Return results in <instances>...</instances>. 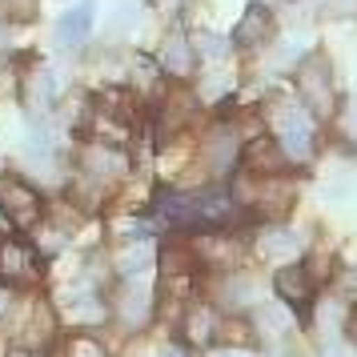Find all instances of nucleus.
<instances>
[{
    "label": "nucleus",
    "mask_w": 357,
    "mask_h": 357,
    "mask_svg": "<svg viewBox=\"0 0 357 357\" xmlns=\"http://www.w3.org/2000/svg\"><path fill=\"white\" fill-rule=\"evenodd\" d=\"M269 125H273V141L289 157V165L313 161V153H317V129H313V116L305 113L301 100H277L273 109H269Z\"/></svg>",
    "instance_id": "nucleus-1"
},
{
    "label": "nucleus",
    "mask_w": 357,
    "mask_h": 357,
    "mask_svg": "<svg viewBox=\"0 0 357 357\" xmlns=\"http://www.w3.org/2000/svg\"><path fill=\"white\" fill-rule=\"evenodd\" d=\"M297 100L305 105L313 121H329L337 109V93H333V68L321 56H305L297 65Z\"/></svg>",
    "instance_id": "nucleus-2"
},
{
    "label": "nucleus",
    "mask_w": 357,
    "mask_h": 357,
    "mask_svg": "<svg viewBox=\"0 0 357 357\" xmlns=\"http://www.w3.org/2000/svg\"><path fill=\"white\" fill-rule=\"evenodd\" d=\"M129 173V157L121 153V145H109V141H93V145L81 149V161H77V177L81 185L89 189H105V185H113L116 177H125Z\"/></svg>",
    "instance_id": "nucleus-3"
},
{
    "label": "nucleus",
    "mask_w": 357,
    "mask_h": 357,
    "mask_svg": "<svg viewBox=\"0 0 357 357\" xmlns=\"http://www.w3.org/2000/svg\"><path fill=\"white\" fill-rule=\"evenodd\" d=\"M0 213L13 229H36L45 221V197L24 177H0Z\"/></svg>",
    "instance_id": "nucleus-4"
},
{
    "label": "nucleus",
    "mask_w": 357,
    "mask_h": 357,
    "mask_svg": "<svg viewBox=\"0 0 357 357\" xmlns=\"http://www.w3.org/2000/svg\"><path fill=\"white\" fill-rule=\"evenodd\" d=\"M237 157H241V141H237V129H229V125L209 129V137L201 141V165L209 177H225L237 165Z\"/></svg>",
    "instance_id": "nucleus-5"
},
{
    "label": "nucleus",
    "mask_w": 357,
    "mask_h": 357,
    "mask_svg": "<svg viewBox=\"0 0 357 357\" xmlns=\"http://www.w3.org/2000/svg\"><path fill=\"white\" fill-rule=\"evenodd\" d=\"M40 265H36V249L24 245L20 237H0V281L4 285H29L36 281Z\"/></svg>",
    "instance_id": "nucleus-6"
},
{
    "label": "nucleus",
    "mask_w": 357,
    "mask_h": 357,
    "mask_svg": "<svg viewBox=\"0 0 357 357\" xmlns=\"http://www.w3.org/2000/svg\"><path fill=\"white\" fill-rule=\"evenodd\" d=\"M61 313H65L73 325H97V321L109 317V301L100 297L97 285L81 281V285L65 289V297H61Z\"/></svg>",
    "instance_id": "nucleus-7"
},
{
    "label": "nucleus",
    "mask_w": 357,
    "mask_h": 357,
    "mask_svg": "<svg viewBox=\"0 0 357 357\" xmlns=\"http://www.w3.org/2000/svg\"><path fill=\"white\" fill-rule=\"evenodd\" d=\"M201 105H197L193 93H165L161 109H157V137L161 141H173L177 132H185L197 121Z\"/></svg>",
    "instance_id": "nucleus-8"
},
{
    "label": "nucleus",
    "mask_w": 357,
    "mask_h": 357,
    "mask_svg": "<svg viewBox=\"0 0 357 357\" xmlns=\"http://www.w3.org/2000/svg\"><path fill=\"white\" fill-rule=\"evenodd\" d=\"M237 161H241V169L249 177H277V173L289 169V157L281 153V145H277L273 137H253V141L241 149Z\"/></svg>",
    "instance_id": "nucleus-9"
},
{
    "label": "nucleus",
    "mask_w": 357,
    "mask_h": 357,
    "mask_svg": "<svg viewBox=\"0 0 357 357\" xmlns=\"http://www.w3.org/2000/svg\"><path fill=\"white\" fill-rule=\"evenodd\" d=\"M93 24H97V0H77L56 20V45L61 49H81L93 36Z\"/></svg>",
    "instance_id": "nucleus-10"
},
{
    "label": "nucleus",
    "mask_w": 357,
    "mask_h": 357,
    "mask_svg": "<svg viewBox=\"0 0 357 357\" xmlns=\"http://www.w3.org/2000/svg\"><path fill=\"white\" fill-rule=\"evenodd\" d=\"M313 285H317V277L309 273L305 265H297V261H289V265H281L273 277V289L281 293V301L293 309H309V301H313Z\"/></svg>",
    "instance_id": "nucleus-11"
},
{
    "label": "nucleus",
    "mask_w": 357,
    "mask_h": 357,
    "mask_svg": "<svg viewBox=\"0 0 357 357\" xmlns=\"http://www.w3.org/2000/svg\"><path fill=\"white\" fill-rule=\"evenodd\" d=\"M273 13L265 8V4H249L237 20V29H233V45L237 49H261V45H269L273 40Z\"/></svg>",
    "instance_id": "nucleus-12"
},
{
    "label": "nucleus",
    "mask_w": 357,
    "mask_h": 357,
    "mask_svg": "<svg viewBox=\"0 0 357 357\" xmlns=\"http://www.w3.org/2000/svg\"><path fill=\"white\" fill-rule=\"evenodd\" d=\"M157 68H161L165 77H177V81L193 77V73H197V52H193L189 33H169V36H165L161 56H157Z\"/></svg>",
    "instance_id": "nucleus-13"
},
{
    "label": "nucleus",
    "mask_w": 357,
    "mask_h": 357,
    "mask_svg": "<svg viewBox=\"0 0 357 357\" xmlns=\"http://www.w3.org/2000/svg\"><path fill=\"white\" fill-rule=\"evenodd\" d=\"M121 317V325H129V329H137V325H145L149 317H153V293L145 289V285H137V281H125L121 285V293L113 297V305H109Z\"/></svg>",
    "instance_id": "nucleus-14"
},
{
    "label": "nucleus",
    "mask_w": 357,
    "mask_h": 357,
    "mask_svg": "<svg viewBox=\"0 0 357 357\" xmlns=\"http://www.w3.org/2000/svg\"><path fill=\"white\" fill-rule=\"evenodd\" d=\"M257 253L265 261H273V265H289V261L301 257V237L285 225H269L257 237Z\"/></svg>",
    "instance_id": "nucleus-15"
},
{
    "label": "nucleus",
    "mask_w": 357,
    "mask_h": 357,
    "mask_svg": "<svg viewBox=\"0 0 357 357\" xmlns=\"http://www.w3.org/2000/svg\"><path fill=\"white\" fill-rule=\"evenodd\" d=\"M181 333H185V341L189 345H213L217 341V313H213V305H193L189 313H185V321H181Z\"/></svg>",
    "instance_id": "nucleus-16"
},
{
    "label": "nucleus",
    "mask_w": 357,
    "mask_h": 357,
    "mask_svg": "<svg viewBox=\"0 0 357 357\" xmlns=\"http://www.w3.org/2000/svg\"><path fill=\"white\" fill-rule=\"evenodd\" d=\"M56 77H52L49 68H33L29 73V81H24V97H29V105L33 109H40V113H49L52 105H56Z\"/></svg>",
    "instance_id": "nucleus-17"
},
{
    "label": "nucleus",
    "mask_w": 357,
    "mask_h": 357,
    "mask_svg": "<svg viewBox=\"0 0 357 357\" xmlns=\"http://www.w3.org/2000/svg\"><path fill=\"white\" fill-rule=\"evenodd\" d=\"M217 297H221L229 309H241V305L253 301V281L245 273H233V269H229V273L221 277V285H217Z\"/></svg>",
    "instance_id": "nucleus-18"
},
{
    "label": "nucleus",
    "mask_w": 357,
    "mask_h": 357,
    "mask_svg": "<svg viewBox=\"0 0 357 357\" xmlns=\"http://www.w3.org/2000/svg\"><path fill=\"white\" fill-rule=\"evenodd\" d=\"M189 40H193V52L201 61H225L229 52H233V40H225V36H217V33H197Z\"/></svg>",
    "instance_id": "nucleus-19"
},
{
    "label": "nucleus",
    "mask_w": 357,
    "mask_h": 357,
    "mask_svg": "<svg viewBox=\"0 0 357 357\" xmlns=\"http://www.w3.org/2000/svg\"><path fill=\"white\" fill-rule=\"evenodd\" d=\"M40 13V0H0V20L8 24H29Z\"/></svg>",
    "instance_id": "nucleus-20"
},
{
    "label": "nucleus",
    "mask_w": 357,
    "mask_h": 357,
    "mask_svg": "<svg viewBox=\"0 0 357 357\" xmlns=\"http://www.w3.org/2000/svg\"><path fill=\"white\" fill-rule=\"evenodd\" d=\"M149 261H153V249H149L145 241H137V245H129V249L116 257V265H121V273L125 277H137L141 269H149Z\"/></svg>",
    "instance_id": "nucleus-21"
},
{
    "label": "nucleus",
    "mask_w": 357,
    "mask_h": 357,
    "mask_svg": "<svg viewBox=\"0 0 357 357\" xmlns=\"http://www.w3.org/2000/svg\"><path fill=\"white\" fill-rule=\"evenodd\" d=\"M333 125H337L341 137H349V141H357V97L341 100L337 109H333V116H329Z\"/></svg>",
    "instance_id": "nucleus-22"
},
{
    "label": "nucleus",
    "mask_w": 357,
    "mask_h": 357,
    "mask_svg": "<svg viewBox=\"0 0 357 357\" xmlns=\"http://www.w3.org/2000/svg\"><path fill=\"white\" fill-rule=\"evenodd\" d=\"M68 357H109V349L97 337H73L68 341Z\"/></svg>",
    "instance_id": "nucleus-23"
},
{
    "label": "nucleus",
    "mask_w": 357,
    "mask_h": 357,
    "mask_svg": "<svg viewBox=\"0 0 357 357\" xmlns=\"http://www.w3.org/2000/svg\"><path fill=\"white\" fill-rule=\"evenodd\" d=\"M257 321H261V325H269V329H273V337H281V333H289V329H293L289 313H281V309H273V305H269V309H261V313H257Z\"/></svg>",
    "instance_id": "nucleus-24"
},
{
    "label": "nucleus",
    "mask_w": 357,
    "mask_h": 357,
    "mask_svg": "<svg viewBox=\"0 0 357 357\" xmlns=\"http://www.w3.org/2000/svg\"><path fill=\"white\" fill-rule=\"evenodd\" d=\"M325 357H357L354 349H345L341 341H333V345H325Z\"/></svg>",
    "instance_id": "nucleus-25"
},
{
    "label": "nucleus",
    "mask_w": 357,
    "mask_h": 357,
    "mask_svg": "<svg viewBox=\"0 0 357 357\" xmlns=\"http://www.w3.org/2000/svg\"><path fill=\"white\" fill-rule=\"evenodd\" d=\"M8 309H13V293L0 285V317H8Z\"/></svg>",
    "instance_id": "nucleus-26"
},
{
    "label": "nucleus",
    "mask_w": 357,
    "mask_h": 357,
    "mask_svg": "<svg viewBox=\"0 0 357 357\" xmlns=\"http://www.w3.org/2000/svg\"><path fill=\"white\" fill-rule=\"evenodd\" d=\"M153 4H157L161 13H177V8H181V0H153Z\"/></svg>",
    "instance_id": "nucleus-27"
},
{
    "label": "nucleus",
    "mask_w": 357,
    "mask_h": 357,
    "mask_svg": "<svg viewBox=\"0 0 357 357\" xmlns=\"http://www.w3.org/2000/svg\"><path fill=\"white\" fill-rule=\"evenodd\" d=\"M345 333H349V341H354V345H357V309H354V313H349V325H345Z\"/></svg>",
    "instance_id": "nucleus-28"
},
{
    "label": "nucleus",
    "mask_w": 357,
    "mask_h": 357,
    "mask_svg": "<svg viewBox=\"0 0 357 357\" xmlns=\"http://www.w3.org/2000/svg\"><path fill=\"white\" fill-rule=\"evenodd\" d=\"M165 357H185V354H181V349H165Z\"/></svg>",
    "instance_id": "nucleus-29"
}]
</instances>
